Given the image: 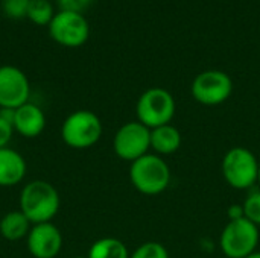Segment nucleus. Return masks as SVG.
Returning <instances> with one entry per match:
<instances>
[{
	"instance_id": "1",
	"label": "nucleus",
	"mask_w": 260,
	"mask_h": 258,
	"mask_svg": "<svg viewBox=\"0 0 260 258\" xmlns=\"http://www.w3.org/2000/svg\"><path fill=\"white\" fill-rule=\"evenodd\" d=\"M59 193L47 181H30L20 193V211L30 224L50 222L59 211Z\"/></svg>"
},
{
	"instance_id": "2",
	"label": "nucleus",
	"mask_w": 260,
	"mask_h": 258,
	"mask_svg": "<svg viewBox=\"0 0 260 258\" xmlns=\"http://www.w3.org/2000/svg\"><path fill=\"white\" fill-rule=\"evenodd\" d=\"M129 179L137 192L155 196L169 187L171 169L160 155L146 154L131 163Z\"/></svg>"
},
{
	"instance_id": "3",
	"label": "nucleus",
	"mask_w": 260,
	"mask_h": 258,
	"mask_svg": "<svg viewBox=\"0 0 260 258\" xmlns=\"http://www.w3.org/2000/svg\"><path fill=\"white\" fill-rule=\"evenodd\" d=\"M101 119L88 109H78L67 116L61 126L62 141L72 149H88L102 137Z\"/></svg>"
},
{
	"instance_id": "4",
	"label": "nucleus",
	"mask_w": 260,
	"mask_h": 258,
	"mask_svg": "<svg viewBox=\"0 0 260 258\" xmlns=\"http://www.w3.org/2000/svg\"><path fill=\"white\" fill-rule=\"evenodd\" d=\"M259 160L242 146L232 148L222 158V176L236 190H248L257 182Z\"/></svg>"
},
{
	"instance_id": "5",
	"label": "nucleus",
	"mask_w": 260,
	"mask_h": 258,
	"mask_svg": "<svg viewBox=\"0 0 260 258\" xmlns=\"http://www.w3.org/2000/svg\"><path fill=\"white\" fill-rule=\"evenodd\" d=\"M175 109L177 105L174 96L160 87L146 90L139 97L136 106L137 120L149 129L169 125L175 116Z\"/></svg>"
},
{
	"instance_id": "6",
	"label": "nucleus",
	"mask_w": 260,
	"mask_h": 258,
	"mask_svg": "<svg viewBox=\"0 0 260 258\" xmlns=\"http://www.w3.org/2000/svg\"><path fill=\"white\" fill-rule=\"evenodd\" d=\"M259 227L245 217L229 220L219 237V248L229 258H247L259 245Z\"/></svg>"
},
{
	"instance_id": "7",
	"label": "nucleus",
	"mask_w": 260,
	"mask_h": 258,
	"mask_svg": "<svg viewBox=\"0 0 260 258\" xmlns=\"http://www.w3.org/2000/svg\"><path fill=\"white\" fill-rule=\"evenodd\" d=\"M49 33L64 47H81L90 36V26L84 14L59 9L49 23Z\"/></svg>"
},
{
	"instance_id": "8",
	"label": "nucleus",
	"mask_w": 260,
	"mask_h": 258,
	"mask_svg": "<svg viewBox=\"0 0 260 258\" xmlns=\"http://www.w3.org/2000/svg\"><path fill=\"white\" fill-rule=\"evenodd\" d=\"M193 99L206 106H216L224 103L233 91L232 78L221 70L201 71L192 82Z\"/></svg>"
},
{
	"instance_id": "9",
	"label": "nucleus",
	"mask_w": 260,
	"mask_h": 258,
	"mask_svg": "<svg viewBox=\"0 0 260 258\" xmlns=\"http://www.w3.org/2000/svg\"><path fill=\"white\" fill-rule=\"evenodd\" d=\"M113 149L120 160H139L151 149V129L139 120L122 125L113 138Z\"/></svg>"
},
{
	"instance_id": "10",
	"label": "nucleus",
	"mask_w": 260,
	"mask_h": 258,
	"mask_svg": "<svg viewBox=\"0 0 260 258\" xmlns=\"http://www.w3.org/2000/svg\"><path fill=\"white\" fill-rule=\"evenodd\" d=\"M30 84L27 76L14 65L0 67V108L17 109L27 103Z\"/></svg>"
},
{
	"instance_id": "11",
	"label": "nucleus",
	"mask_w": 260,
	"mask_h": 258,
	"mask_svg": "<svg viewBox=\"0 0 260 258\" xmlns=\"http://www.w3.org/2000/svg\"><path fill=\"white\" fill-rule=\"evenodd\" d=\"M27 249L34 258H55L62 248V234L52 224H37L26 237Z\"/></svg>"
},
{
	"instance_id": "12",
	"label": "nucleus",
	"mask_w": 260,
	"mask_h": 258,
	"mask_svg": "<svg viewBox=\"0 0 260 258\" xmlns=\"http://www.w3.org/2000/svg\"><path fill=\"white\" fill-rule=\"evenodd\" d=\"M46 128L44 111L35 103H24L14 111V131L26 138L38 137Z\"/></svg>"
},
{
	"instance_id": "13",
	"label": "nucleus",
	"mask_w": 260,
	"mask_h": 258,
	"mask_svg": "<svg viewBox=\"0 0 260 258\" xmlns=\"http://www.w3.org/2000/svg\"><path fill=\"white\" fill-rule=\"evenodd\" d=\"M26 175L24 158L11 148H0V187H12Z\"/></svg>"
},
{
	"instance_id": "14",
	"label": "nucleus",
	"mask_w": 260,
	"mask_h": 258,
	"mask_svg": "<svg viewBox=\"0 0 260 258\" xmlns=\"http://www.w3.org/2000/svg\"><path fill=\"white\" fill-rule=\"evenodd\" d=\"M181 146V134L174 125H163L151 129V149L157 155L175 154Z\"/></svg>"
},
{
	"instance_id": "15",
	"label": "nucleus",
	"mask_w": 260,
	"mask_h": 258,
	"mask_svg": "<svg viewBox=\"0 0 260 258\" xmlns=\"http://www.w3.org/2000/svg\"><path fill=\"white\" fill-rule=\"evenodd\" d=\"M30 228L29 219L20 210L6 213L0 220V234L9 242H17L23 237H27Z\"/></svg>"
},
{
	"instance_id": "16",
	"label": "nucleus",
	"mask_w": 260,
	"mask_h": 258,
	"mask_svg": "<svg viewBox=\"0 0 260 258\" xmlns=\"http://www.w3.org/2000/svg\"><path fill=\"white\" fill-rule=\"evenodd\" d=\"M126 245L114 237H104L96 240L90 249L87 258H129Z\"/></svg>"
},
{
	"instance_id": "17",
	"label": "nucleus",
	"mask_w": 260,
	"mask_h": 258,
	"mask_svg": "<svg viewBox=\"0 0 260 258\" xmlns=\"http://www.w3.org/2000/svg\"><path fill=\"white\" fill-rule=\"evenodd\" d=\"M55 12L49 0H30L26 17L38 26H49Z\"/></svg>"
},
{
	"instance_id": "18",
	"label": "nucleus",
	"mask_w": 260,
	"mask_h": 258,
	"mask_svg": "<svg viewBox=\"0 0 260 258\" xmlns=\"http://www.w3.org/2000/svg\"><path fill=\"white\" fill-rule=\"evenodd\" d=\"M14 111L0 108V148H8L14 134Z\"/></svg>"
},
{
	"instance_id": "19",
	"label": "nucleus",
	"mask_w": 260,
	"mask_h": 258,
	"mask_svg": "<svg viewBox=\"0 0 260 258\" xmlns=\"http://www.w3.org/2000/svg\"><path fill=\"white\" fill-rule=\"evenodd\" d=\"M129 258H169L168 249L158 242H146L140 245Z\"/></svg>"
},
{
	"instance_id": "20",
	"label": "nucleus",
	"mask_w": 260,
	"mask_h": 258,
	"mask_svg": "<svg viewBox=\"0 0 260 258\" xmlns=\"http://www.w3.org/2000/svg\"><path fill=\"white\" fill-rule=\"evenodd\" d=\"M242 208L245 219L260 227V190L253 192L247 196V199L242 204Z\"/></svg>"
},
{
	"instance_id": "21",
	"label": "nucleus",
	"mask_w": 260,
	"mask_h": 258,
	"mask_svg": "<svg viewBox=\"0 0 260 258\" xmlns=\"http://www.w3.org/2000/svg\"><path fill=\"white\" fill-rule=\"evenodd\" d=\"M29 2L30 0H3L2 2V9L5 12V15H8L9 18L18 20V18L26 17Z\"/></svg>"
},
{
	"instance_id": "22",
	"label": "nucleus",
	"mask_w": 260,
	"mask_h": 258,
	"mask_svg": "<svg viewBox=\"0 0 260 258\" xmlns=\"http://www.w3.org/2000/svg\"><path fill=\"white\" fill-rule=\"evenodd\" d=\"M56 3L62 11H73V12L84 14V11L94 3V0H56Z\"/></svg>"
},
{
	"instance_id": "23",
	"label": "nucleus",
	"mask_w": 260,
	"mask_h": 258,
	"mask_svg": "<svg viewBox=\"0 0 260 258\" xmlns=\"http://www.w3.org/2000/svg\"><path fill=\"white\" fill-rule=\"evenodd\" d=\"M229 217H230V220L245 217V216H244V208H242V205H232V207L229 208Z\"/></svg>"
},
{
	"instance_id": "24",
	"label": "nucleus",
	"mask_w": 260,
	"mask_h": 258,
	"mask_svg": "<svg viewBox=\"0 0 260 258\" xmlns=\"http://www.w3.org/2000/svg\"><path fill=\"white\" fill-rule=\"evenodd\" d=\"M247 258H260V252H257V251H256V252L250 254V255H248V257H247Z\"/></svg>"
},
{
	"instance_id": "25",
	"label": "nucleus",
	"mask_w": 260,
	"mask_h": 258,
	"mask_svg": "<svg viewBox=\"0 0 260 258\" xmlns=\"http://www.w3.org/2000/svg\"><path fill=\"white\" fill-rule=\"evenodd\" d=\"M257 184L260 186V161H259V175H257Z\"/></svg>"
},
{
	"instance_id": "26",
	"label": "nucleus",
	"mask_w": 260,
	"mask_h": 258,
	"mask_svg": "<svg viewBox=\"0 0 260 258\" xmlns=\"http://www.w3.org/2000/svg\"><path fill=\"white\" fill-rule=\"evenodd\" d=\"M75 258H87V257H75Z\"/></svg>"
}]
</instances>
